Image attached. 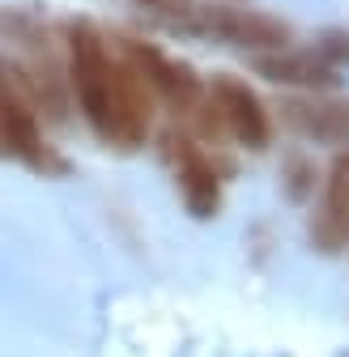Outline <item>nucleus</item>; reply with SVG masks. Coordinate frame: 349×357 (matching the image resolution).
Listing matches in <instances>:
<instances>
[{"mask_svg":"<svg viewBox=\"0 0 349 357\" xmlns=\"http://www.w3.org/2000/svg\"><path fill=\"white\" fill-rule=\"evenodd\" d=\"M162 17L166 26L184 34H205V38L247 47V52H281L294 38V30L281 17L260 13V9H239V5H192V0H184L179 9H170Z\"/></svg>","mask_w":349,"mask_h":357,"instance_id":"1","label":"nucleus"},{"mask_svg":"<svg viewBox=\"0 0 349 357\" xmlns=\"http://www.w3.org/2000/svg\"><path fill=\"white\" fill-rule=\"evenodd\" d=\"M64 43H68V89L77 98V111L85 115V123H90L94 137L103 141L107 94H111V77H115L119 52L111 47V38L85 17H73L64 26Z\"/></svg>","mask_w":349,"mask_h":357,"instance_id":"2","label":"nucleus"},{"mask_svg":"<svg viewBox=\"0 0 349 357\" xmlns=\"http://www.w3.org/2000/svg\"><path fill=\"white\" fill-rule=\"evenodd\" d=\"M0 158H17L22 166L38 174H60L64 158L47 145L34 115V102L22 85V73L13 60L0 56Z\"/></svg>","mask_w":349,"mask_h":357,"instance_id":"3","label":"nucleus"},{"mask_svg":"<svg viewBox=\"0 0 349 357\" xmlns=\"http://www.w3.org/2000/svg\"><path fill=\"white\" fill-rule=\"evenodd\" d=\"M119 56L137 68V77L145 81L154 102H162L170 115L192 119V111L205 98V81L196 77L192 64L166 56L162 47H154V43H145V38H119Z\"/></svg>","mask_w":349,"mask_h":357,"instance_id":"4","label":"nucleus"},{"mask_svg":"<svg viewBox=\"0 0 349 357\" xmlns=\"http://www.w3.org/2000/svg\"><path fill=\"white\" fill-rule=\"evenodd\" d=\"M205 98H209V107H213V115H217V123H222L226 137H235L243 149H255V153L269 149L273 119H269L265 102L255 98V89L247 81L222 73V77H213L205 85Z\"/></svg>","mask_w":349,"mask_h":357,"instance_id":"5","label":"nucleus"},{"mask_svg":"<svg viewBox=\"0 0 349 357\" xmlns=\"http://www.w3.org/2000/svg\"><path fill=\"white\" fill-rule=\"evenodd\" d=\"M166 158L174 166V188H179L188 213L200 217V221L217 217V208H222V178H217L213 162L205 158V149L192 137L170 132V137H166Z\"/></svg>","mask_w":349,"mask_h":357,"instance_id":"6","label":"nucleus"},{"mask_svg":"<svg viewBox=\"0 0 349 357\" xmlns=\"http://www.w3.org/2000/svg\"><path fill=\"white\" fill-rule=\"evenodd\" d=\"M281 119L298 132L302 141L320 145H349V102L345 98H285Z\"/></svg>","mask_w":349,"mask_h":357,"instance_id":"7","label":"nucleus"},{"mask_svg":"<svg viewBox=\"0 0 349 357\" xmlns=\"http://www.w3.org/2000/svg\"><path fill=\"white\" fill-rule=\"evenodd\" d=\"M311 243L324 255H336L349 243V153L336 158L332 178H328V188H324V200L311 213Z\"/></svg>","mask_w":349,"mask_h":357,"instance_id":"8","label":"nucleus"},{"mask_svg":"<svg viewBox=\"0 0 349 357\" xmlns=\"http://www.w3.org/2000/svg\"><path fill=\"white\" fill-rule=\"evenodd\" d=\"M255 68H260V77H269V81H277V85H302V89H332V85L341 81L336 68H332L315 47H307V52L281 47L277 56H260Z\"/></svg>","mask_w":349,"mask_h":357,"instance_id":"9","label":"nucleus"},{"mask_svg":"<svg viewBox=\"0 0 349 357\" xmlns=\"http://www.w3.org/2000/svg\"><path fill=\"white\" fill-rule=\"evenodd\" d=\"M315 52L341 73L345 64H349V34H341V30H328V34H320V43H315Z\"/></svg>","mask_w":349,"mask_h":357,"instance_id":"10","label":"nucleus"}]
</instances>
